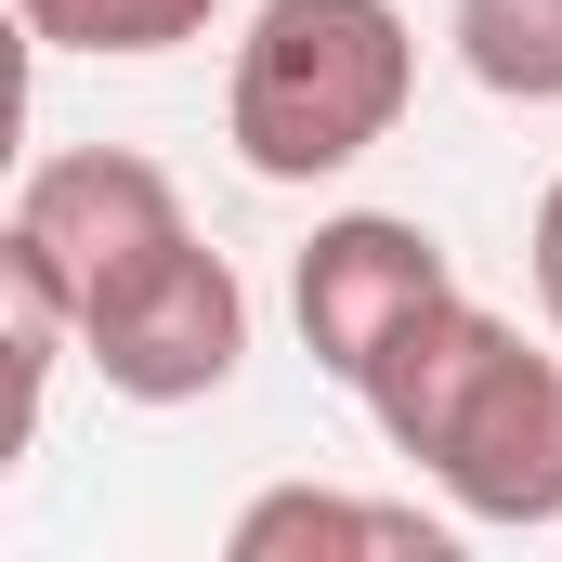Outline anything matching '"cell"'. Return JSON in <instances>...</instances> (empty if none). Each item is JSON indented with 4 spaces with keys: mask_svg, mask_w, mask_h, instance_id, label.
I'll list each match as a JSON object with an SVG mask.
<instances>
[{
    "mask_svg": "<svg viewBox=\"0 0 562 562\" xmlns=\"http://www.w3.org/2000/svg\"><path fill=\"white\" fill-rule=\"evenodd\" d=\"M524 276H537V314H550V340H562V183L537 196V223H524Z\"/></svg>",
    "mask_w": 562,
    "mask_h": 562,
    "instance_id": "obj_9",
    "label": "cell"
},
{
    "mask_svg": "<svg viewBox=\"0 0 562 562\" xmlns=\"http://www.w3.org/2000/svg\"><path fill=\"white\" fill-rule=\"evenodd\" d=\"M406 105H419V26L393 0H262L236 26L223 144L249 157V183H340L406 132Z\"/></svg>",
    "mask_w": 562,
    "mask_h": 562,
    "instance_id": "obj_2",
    "label": "cell"
},
{
    "mask_svg": "<svg viewBox=\"0 0 562 562\" xmlns=\"http://www.w3.org/2000/svg\"><path fill=\"white\" fill-rule=\"evenodd\" d=\"M445 288H458V262H445L431 223H406V210H340V223L301 236V262H288V314H301V353H314L340 393H367V367L419 327Z\"/></svg>",
    "mask_w": 562,
    "mask_h": 562,
    "instance_id": "obj_5",
    "label": "cell"
},
{
    "mask_svg": "<svg viewBox=\"0 0 562 562\" xmlns=\"http://www.w3.org/2000/svg\"><path fill=\"white\" fill-rule=\"evenodd\" d=\"M236 562H288V550H367V562H445L458 537L419 524V510H380V497H340V484H276L236 510Z\"/></svg>",
    "mask_w": 562,
    "mask_h": 562,
    "instance_id": "obj_6",
    "label": "cell"
},
{
    "mask_svg": "<svg viewBox=\"0 0 562 562\" xmlns=\"http://www.w3.org/2000/svg\"><path fill=\"white\" fill-rule=\"evenodd\" d=\"M445 40L497 105H562V0H445Z\"/></svg>",
    "mask_w": 562,
    "mask_h": 562,
    "instance_id": "obj_7",
    "label": "cell"
},
{
    "mask_svg": "<svg viewBox=\"0 0 562 562\" xmlns=\"http://www.w3.org/2000/svg\"><path fill=\"white\" fill-rule=\"evenodd\" d=\"M196 223H183V196H170V170L132 157V144H66V157H40L26 183H13V223H0V262H26V276L66 288V314H92L105 288H132L157 249H183Z\"/></svg>",
    "mask_w": 562,
    "mask_h": 562,
    "instance_id": "obj_3",
    "label": "cell"
},
{
    "mask_svg": "<svg viewBox=\"0 0 562 562\" xmlns=\"http://www.w3.org/2000/svg\"><path fill=\"white\" fill-rule=\"evenodd\" d=\"M79 353L132 406H196V393H223L249 367V288H236V262L210 236H183V249H157L132 288H105L79 314Z\"/></svg>",
    "mask_w": 562,
    "mask_h": 562,
    "instance_id": "obj_4",
    "label": "cell"
},
{
    "mask_svg": "<svg viewBox=\"0 0 562 562\" xmlns=\"http://www.w3.org/2000/svg\"><path fill=\"white\" fill-rule=\"evenodd\" d=\"M353 406L380 419V445L419 484H445L458 524H497V537L562 524V340H524L471 288L431 301L419 327L367 367Z\"/></svg>",
    "mask_w": 562,
    "mask_h": 562,
    "instance_id": "obj_1",
    "label": "cell"
},
{
    "mask_svg": "<svg viewBox=\"0 0 562 562\" xmlns=\"http://www.w3.org/2000/svg\"><path fill=\"white\" fill-rule=\"evenodd\" d=\"M40 53H92V66H132V53H183L223 26V0H13Z\"/></svg>",
    "mask_w": 562,
    "mask_h": 562,
    "instance_id": "obj_8",
    "label": "cell"
}]
</instances>
